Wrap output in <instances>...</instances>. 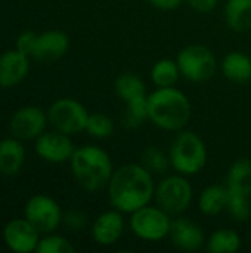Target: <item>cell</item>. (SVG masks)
<instances>
[{
  "instance_id": "obj_5",
  "label": "cell",
  "mask_w": 251,
  "mask_h": 253,
  "mask_svg": "<svg viewBox=\"0 0 251 253\" xmlns=\"http://www.w3.org/2000/svg\"><path fill=\"white\" fill-rule=\"evenodd\" d=\"M176 62L180 76L192 83L210 80L219 68V62L212 49L200 43L188 44L180 49L176 56Z\"/></svg>"
},
{
  "instance_id": "obj_16",
  "label": "cell",
  "mask_w": 251,
  "mask_h": 253,
  "mask_svg": "<svg viewBox=\"0 0 251 253\" xmlns=\"http://www.w3.org/2000/svg\"><path fill=\"white\" fill-rule=\"evenodd\" d=\"M30 70L28 56L18 49L0 55V86L12 87L24 80Z\"/></svg>"
},
{
  "instance_id": "obj_15",
  "label": "cell",
  "mask_w": 251,
  "mask_h": 253,
  "mask_svg": "<svg viewBox=\"0 0 251 253\" xmlns=\"http://www.w3.org/2000/svg\"><path fill=\"white\" fill-rule=\"evenodd\" d=\"M70 47V39L65 33L52 30L37 36L33 58L41 62H52L62 58Z\"/></svg>"
},
{
  "instance_id": "obj_22",
  "label": "cell",
  "mask_w": 251,
  "mask_h": 253,
  "mask_svg": "<svg viewBox=\"0 0 251 253\" xmlns=\"http://www.w3.org/2000/svg\"><path fill=\"white\" fill-rule=\"evenodd\" d=\"M114 92L123 102H127L133 98L146 95V84L141 76L127 71L117 76L114 82Z\"/></svg>"
},
{
  "instance_id": "obj_23",
  "label": "cell",
  "mask_w": 251,
  "mask_h": 253,
  "mask_svg": "<svg viewBox=\"0 0 251 253\" xmlns=\"http://www.w3.org/2000/svg\"><path fill=\"white\" fill-rule=\"evenodd\" d=\"M241 248V236L232 228H219L212 233L206 242V251L210 253H234Z\"/></svg>"
},
{
  "instance_id": "obj_24",
  "label": "cell",
  "mask_w": 251,
  "mask_h": 253,
  "mask_svg": "<svg viewBox=\"0 0 251 253\" xmlns=\"http://www.w3.org/2000/svg\"><path fill=\"white\" fill-rule=\"evenodd\" d=\"M149 77H151V82L155 87L176 86V83L180 77V71H179L176 59H170V58L158 59L152 65Z\"/></svg>"
},
{
  "instance_id": "obj_19",
  "label": "cell",
  "mask_w": 251,
  "mask_h": 253,
  "mask_svg": "<svg viewBox=\"0 0 251 253\" xmlns=\"http://www.w3.org/2000/svg\"><path fill=\"white\" fill-rule=\"evenodd\" d=\"M25 151L18 138L3 139L0 142V173L6 176L16 175L24 163Z\"/></svg>"
},
{
  "instance_id": "obj_29",
  "label": "cell",
  "mask_w": 251,
  "mask_h": 253,
  "mask_svg": "<svg viewBox=\"0 0 251 253\" xmlns=\"http://www.w3.org/2000/svg\"><path fill=\"white\" fill-rule=\"evenodd\" d=\"M36 252L38 253H72L74 246L62 236L49 234L43 239H40Z\"/></svg>"
},
{
  "instance_id": "obj_18",
  "label": "cell",
  "mask_w": 251,
  "mask_h": 253,
  "mask_svg": "<svg viewBox=\"0 0 251 253\" xmlns=\"http://www.w3.org/2000/svg\"><path fill=\"white\" fill-rule=\"evenodd\" d=\"M229 191L226 185H209L198 196V209L206 216H216L226 211Z\"/></svg>"
},
{
  "instance_id": "obj_8",
  "label": "cell",
  "mask_w": 251,
  "mask_h": 253,
  "mask_svg": "<svg viewBox=\"0 0 251 253\" xmlns=\"http://www.w3.org/2000/svg\"><path fill=\"white\" fill-rule=\"evenodd\" d=\"M47 119L56 130L67 135H75L86 130L89 113L78 101L72 98H62L50 105Z\"/></svg>"
},
{
  "instance_id": "obj_9",
  "label": "cell",
  "mask_w": 251,
  "mask_h": 253,
  "mask_svg": "<svg viewBox=\"0 0 251 253\" xmlns=\"http://www.w3.org/2000/svg\"><path fill=\"white\" fill-rule=\"evenodd\" d=\"M62 215L59 205L44 194L33 196L25 206V218L43 234L53 233L62 222Z\"/></svg>"
},
{
  "instance_id": "obj_6",
  "label": "cell",
  "mask_w": 251,
  "mask_h": 253,
  "mask_svg": "<svg viewBox=\"0 0 251 253\" xmlns=\"http://www.w3.org/2000/svg\"><path fill=\"white\" fill-rule=\"evenodd\" d=\"M194 199V188L188 176L175 173L164 176L155 187L154 200L161 209L172 216L186 212Z\"/></svg>"
},
{
  "instance_id": "obj_13",
  "label": "cell",
  "mask_w": 251,
  "mask_h": 253,
  "mask_svg": "<svg viewBox=\"0 0 251 253\" xmlns=\"http://www.w3.org/2000/svg\"><path fill=\"white\" fill-rule=\"evenodd\" d=\"M47 120V116L38 107H24L12 117L10 132L18 139L38 138L43 133Z\"/></svg>"
},
{
  "instance_id": "obj_7",
  "label": "cell",
  "mask_w": 251,
  "mask_h": 253,
  "mask_svg": "<svg viewBox=\"0 0 251 253\" xmlns=\"http://www.w3.org/2000/svg\"><path fill=\"white\" fill-rule=\"evenodd\" d=\"M172 215L158 205H146L130 213L129 228L141 240L161 242L169 237L172 227Z\"/></svg>"
},
{
  "instance_id": "obj_10",
  "label": "cell",
  "mask_w": 251,
  "mask_h": 253,
  "mask_svg": "<svg viewBox=\"0 0 251 253\" xmlns=\"http://www.w3.org/2000/svg\"><path fill=\"white\" fill-rule=\"evenodd\" d=\"M169 237L172 240V245L183 252H197L206 248L207 242L203 228L195 221L182 215L172 219Z\"/></svg>"
},
{
  "instance_id": "obj_3",
  "label": "cell",
  "mask_w": 251,
  "mask_h": 253,
  "mask_svg": "<svg viewBox=\"0 0 251 253\" xmlns=\"http://www.w3.org/2000/svg\"><path fill=\"white\" fill-rule=\"evenodd\" d=\"M70 162L75 181L89 193L107 188L115 169L111 156L96 145H83L75 148Z\"/></svg>"
},
{
  "instance_id": "obj_12",
  "label": "cell",
  "mask_w": 251,
  "mask_h": 253,
  "mask_svg": "<svg viewBox=\"0 0 251 253\" xmlns=\"http://www.w3.org/2000/svg\"><path fill=\"white\" fill-rule=\"evenodd\" d=\"M123 215V212L114 208L111 211L102 212L93 221L90 228L93 242L101 246H112L120 242L126 231V221Z\"/></svg>"
},
{
  "instance_id": "obj_26",
  "label": "cell",
  "mask_w": 251,
  "mask_h": 253,
  "mask_svg": "<svg viewBox=\"0 0 251 253\" xmlns=\"http://www.w3.org/2000/svg\"><path fill=\"white\" fill-rule=\"evenodd\" d=\"M141 165L145 166L154 176L164 175L167 169L172 168L169 154H166L160 147H155V145H149L142 151Z\"/></svg>"
},
{
  "instance_id": "obj_32",
  "label": "cell",
  "mask_w": 251,
  "mask_h": 253,
  "mask_svg": "<svg viewBox=\"0 0 251 253\" xmlns=\"http://www.w3.org/2000/svg\"><path fill=\"white\" fill-rule=\"evenodd\" d=\"M194 10H197V12H203V13H206V12H212L216 6H217V3H219V0H185Z\"/></svg>"
},
{
  "instance_id": "obj_2",
  "label": "cell",
  "mask_w": 251,
  "mask_h": 253,
  "mask_svg": "<svg viewBox=\"0 0 251 253\" xmlns=\"http://www.w3.org/2000/svg\"><path fill=\"white\" fill-rule=\"evenodd\" d=\"M148 116L158 129L179 132L188 126L192 117V105L178 87H157L148 95Z\"/></svg>"
},
{
  "instance_id": "obj_33",
  "label": "cell",
  "mask_w": 251,
  "mask_h": 253,
  "mask_svg": "<svg viewBox=\"0 0 251 253\" xmlns=\"http://www.w3.org/2000/svg\"><path fill=\"white\" fill-rule=\"evenodd\" d=\"M185 0H148V3L158 10H176Z\"/></svg>"
},
{
  "instance_id": "obj_28",
  "label": "cell",
  "mask_w": 251,
  "mask_h": 253,
  "mask_svg": "<svg viewBox=\"0 0 251 253\" xmlns=\"http://www.w3.org/2000/svg\"><path fill=\"white\" fill-rule=\"evenodd\" d=\"M229 191V190H228ZM226 211L237 222H247L251 218V196L229 191Z\"/></svg>"
},
{
  "instance_id": "obj_11",
  "label": "cell",
  "mask_w": 251,
  "mask_h": 253,
  "mask_svg": "<svg viewBox=\"0 0 251 253\" xmlns=\"http://www.w3.org/2000/svg\"><path fill=\"white\" fill-rule=\"evenodd\" d=\"M36 151L44 162L64 163L67 160H71L75 147L70 135L55 129L53 132H44L37 138Z\"/></svg>"
},
{
  "instance_id": "obj_1",
  "label": "cell",
  "mask_w": 251,
  "mask_h": 253,
  "mask_svg": "<svg viewBox=\"0 0 251 253\" xmlns=\"http://www.w3.org/2000/svg\"><path fill=\"white\" fill-rule=\"evenodd\" d=\"M154 175L141 163H126L114 169L107 185L109 205L123 212L132 213L154 200Z\"/></svg>"
},
{
  "instance_id": "obj_30",
  "label": "cell",
  "mask_w": 251,
  "mask_h": 253,
  "mask_svg": "<svg viewBox=\"0 0 251 253\" xmlns=\"http://www.w3.org/2000/svg\"><path fill=\"white\" fill-rule=\"evenodd\" d=\"M87 222H89L87 215L81 211H77V209L68 211L67 213L62 215V224L72 233L83 231L87 227Z\"/></svg>"
},
{
  "instance_id": "obj_20",
  "label": "cell",
  "mask_w": 251,
  "mask_h": 253,
  "mask_svg": "<svg viewBox=\"0 0 251 253\" xmlns=\"http://www.w3.org/2000/svg\"><path fill=\"white\" fill-rule=\"evenodd\" d=\"M225 22L235 33L251 30V0H228L225 4Z\"/></svg>"
},
{
  "instance_id": "obj_17",
  "label": "cell",
  "mask_w": 251,
  "mask_h": 253,
  "mask_svg": "<svg viewBox=\"0 0 251 253\" xmlns=\"http://www.w3.org/2000/svg\"><path fill=\"white\" fill-rule=\"evenodd\" d=\"M222 74L235 83H246L251 80V58L244 52H229L219 64Z\"/></svg>"
},
{
  "instance_id": "obj_25",
  "label": "cell",
  "mask_w": 251,
  "mask_h": 253,
  "mask_svg": "<svg viewBox=\"0 0 251 253\" xmlns=\"http://www.w3.org/2000/svg\"><path fill=\"white\" fill-rule=\"evenodd\" d=\"M126 104L124 114H123V125L127 129H139L145 125V122H149L148 116V95H142L138 98H133Z\"/></svg>"
},
{
  "instance_id": "obj_27",
  "label": "cell",
  "mask_w": 251,
  "mask_h": 253,
  "mask_svg": "<svg viewBox=\"0 0 251 253\" xmlns=\"http://www.w3.org/2000/svg\"><path fill=\"white\" fill-rule=\"evenodd\" d=\"M86 132L95 139H107L114 133V122L105 113L89 114Z\"/></svg>"
},
{
  "instance_id": "obj_14",
  "label": "cell",
  "mask_w": 251,
  "mask_h": 253,
  "mask_svg": "<svg viewBox=\"0 0 251 253\" xmlns=\"http://www.w3.org/2000/svg\"><path fill=\"white\" fill-rule=\"evenodd\" d=\"M37 228L25 218V219H13L10 221L3 231V237L9 249L18 253H28L37 249L40 242Z\"/></svg>"
},
{
  "instance_id": "obj_34",
  "label": "cell",
  "mask_w": 251,
  "mask_h": 253,
  "mask_svg": "<svg viewBox=\"0 0 251 253\" xmlns=\"http://www.w3.org/2000/svg\"><path fill=\"white\" fill-rule=\"evenodd\" d=\"M247 233H249V239H250V242H251V222H250V225H249V231H247Z\"/></svg>"
},
{
  "instance_id": "obj_21",
  "label": "cell",
  "mask_w": 251,
  "mask_h": 253,
  "mask_svg": "<svg viewBox=\"0 0 251 253\" xmlns=\"http://www.w3.org/2000/svg\"><path fill=\"white\" fill-rule=\"evenodd\" d=\"M225 185L232 193L251 196V159L243 157L231 165Z\"/></svg>"
},
{
  "instance_id": "obj_31",
  "label": "cell",
  "mask_w": 251,
  "mask_h": 253,
  "mask_svg": "<svg viewBox=\"0 0 251 253\" xmlns=\"http://www.w3.org/2000/svg\"><path fill=\"white\" fill-rule=\"evenodd\" d=\"M37 42V34L33 31H24L22 34H19L18 40H16V49L22 53H25L27 56H33L34 52V46Z\"/></svg>"
},
{
  "instance_id": "obj_4",
  "label": "cell",
  "mask_w": 251,
  "mask_h": 253,
  "mask_svg": "<svg viewBox=\"0 0 251 253\" xmlns=\"http://www.w3.org/2000/svg\"><path fill=\"white\" fill-rule=\"evenodd\" d=\"M170 165L176 173L185 176L198 175L207 165V147L203 138L194 130H179L169 150Z\"/></svg>"
}]
</instances>
